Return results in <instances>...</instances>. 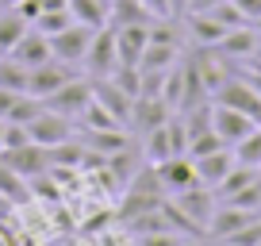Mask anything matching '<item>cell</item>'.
I'll return each instance as SVG.
<instances>
[{
    "label": "cell",
    "instance_id": "6da1fadb",
    "mask_svg": "<svg viewBox=\"0 0 261 246\" xmlns=\"http://www.w3.org/2000/svg\"><path fill=\"white\" fill-rule=\"evenodd\" d=\"M165 196H169V192H165L158 169L146 162L123 185V200H119V208H115V223H127V219H135V215H142V212H154V208H162Z\"/></svg>",
    "mask_w": 261,
    "mask_h": 246
},
{
    "label": "cell",
    "instance_id": "7a4b0ae2",
    "mask_svg": "<svg viewBox=\"0 0 261 246\" xmlns=\"http://www.w3.org/2000/svg\"><path fill=\"white\" fill-rule=\"evenodd\" d=\"M169 200L196 223V227L204 231V238H207V223H212L215 208H219L215 189H207V185H200V181H196V185H188V189H180V192H169Z\"/></svg>",
    "mask_w": 261,
    "mask_h": 246
},
{
    "label": "cell",
    "instance_id": "3957f363",
    "mask_svg": "<svg viewBox=\"0 0 261 246\" xmlns=\"http://www.w3.org/2000/svg\"><path fill=\"white\" fill-rule=\"evenodd\" d=\"M115 66H119V54H115V27L104 23V27H96L89 50H85V69H89V81L112 77Z\"/></svg>",
    "mask_w": 261,
    "mask_h": 246
},
{
    "label": "cell",
    "instance_id": "277c9868",
    "mask_svg": "<svg viewBox=\"0 0 261 246\" xmlns=\"http://www.w3.org/2000/svg\"><path fill=\"white\" fill-rule=\"evenodd\" d=\"M92 35H96V27L89 23H69L62 27L58 35H50V54L58 58V62H69V66H77V62H85V50H89Z\"/></svg>",
    "mask_w": 261,
    "mask_h": 246
},
{
    "label": "cell",
    "instance_id": "5b68a950",
    "mask_svg": "<svg viewBox=\"0 0 261 246\" xmlns=\"http://www.w3.org/2000/svg\"><path fill=\"white\" fill-rule=\"evenodd\" d=\"M89 100H92V81H85V77H69V81H65L58 92H50L42 104H46L50 112L65 115V119H77Z\"/></svg>",
    "mask_w": 261,
    "mask_h": 246
},
{
    "label": "cell",
    "instance_id": "8992f818",
    "mask_svg": "<svg viewBox=\"0 0 261 246\" xmlns=\"http://www.w3.org/2000/svg\"><path fill=\"white\" fill-rule=\"evenodd\" d=\"M212 100L215 104H227V108H238V112H246L250 119L261 123V96H257V89H253L246 77H227Z\"/></svg>",
    "mask_w": 261,
    "mask_h": 246
},
{
    "label": "cell",
    "instance_id": "52a82bcc",
    "mask_svg": "<svg viewBox=\"0 0 261 246\" xmlns=\"http://www.w3.org/2000/svg\"><path fill=\"white\" fill-rule=\"evenodd\" d=\"M69 77H77L73 66H69V62H58V58H50V62H42V66H35L31 73H27V92H31V96H39V100H46L50 92H58Z\"/></svg>",
    "mask_w": 261,
    "mask_h": 246
},
{
    "label": "cell",
    "instance_id": "ba28073f",
    "mask_svg": "<svg viewBox=\"0 0 261 246\" xmlns=\"http://www.w3.org/2000/svg\"><path fill=\"white\" fill-rule=\"evenodd\" d=\"M253 127H257V119H250L246 112H238V108H227V104H215V100H212V131L219 135L227 146H234L238 139H246Z\"/></svg>",
    "mask_w": 261,
    "mask_h": 246
},
{
    "label": "cell",
    "instance_id": "9c48e42d",
    "mask_svg": "<svg viewBox=\"0 0 261 246\" xmlns=\"http://www.w3.org/2000/svg\"><path fill=\"white\" fill-rule=\"evenodd\" d=\"M0 162L12 165L23 181H31V177H39V173L50 169V150L39 146V142H23V146H16V150H0Z\"/></svg>",
    "mask_w": 261,
    "mask_h": 246
},
{
    "label": "cell",
    "instance_id": "30bf717a",
    "mask_svg": "<svg viewBox=\"0 0 261 246\" xmlns=\"http://www.w3.org/2000/svg\"><path fill=\"white\" fill-rule=\"evenodd\" d=\"M173 108L165 104L162 96H135V104H130V119L127 127L135 135H150L154 127H162V123H169Z\"/></svg>",
    "mask_w": 261,
    "mask_h": 246
},
{
    "label": "cell",
    "instance_id": "8fae6325",
    "mask_svg": "<svg viewBox=\"0 0 261 246\" xmlns=\"http://www.w3.org/2000/svg\"><path fill=\"white\" fill-rule=\"evenodd\" d=\"M31 142H39V146H58V142H65V139H73V119H65V115H58V112H50V108H42L39 115L31 119Z\"/></svg>",
    "mask_w": 261,
    "mask_h": 246
},
{
    "label": "cell",
    "instance_id": "7c38bea8",
    "mask_svg": "<svg viewBox=\"0 0 261 246\" xmlns=\"http://www.w3.org/2000/svg\"><path fill=\"white\" fill-rule=\"evenodd\" d=\"M77 142H81L85 150H96V154H115V150L130 146V135L127 127H77Z\"/></svg>",
    "mask_w": 261,
    "mask_h": 246
},
{
    "label": "cell",
    "instance_id": "4fadbf2b",
    "mask_svg": "<svg viewBox=\"0 0 261 246\" xmlns=\"http://www.w3.org/2000/svg\"><path fill=\"white\" fill-rule=\"evenodd\" d=\"M192 165H196V181L207 185V189H215L230 173V165H234V150L219 146V150H212V154H204V158H192Z\"/></svg>",
    "mask_w": 261,
    "mask_h": 246
},
{
    "label": "cell",
    "instance_id": "5bb4252c",
    "mask_svg": "<svg viewBox=\"0 0 261 246\" xmlns=\"http://www.w3.org/2000/svg\"><path fill=\"white\" fill-rule=\"evenodd\" d=\"M154 169H158V177H162L165 192H180V189H188V185H196V165H192L188 154H173V158H165V162H158Z\"/></svg>",
    "mask_w": 261,
    "mask_h": 246
},
{
    "label": "cell",
    "instance_id": "9a60e30c",
    "mask_svg": "<svg viewBox=\"0 0 261 246\" xmlns=\"http://www.w3.org/2000/svg\"><path fill=\"white\" fill-rule=\"evenodd\" d=\"M215 50H219L223 58H253L261 50V31L253 23H242V27H234V31L223 35Z\"/></svg>",
    "mask_w": 261,
    "mask_h": 246
},
{
    "label": "cell",
    "instance_id": "2e32d148",
    "mask_svg": "<svg viewBox=\"0 0 261 246\" xmlns=\"http://www.w3.org/2000/svg\"><path fill=\"white\" fill-rule=\"evenodd\" d=\"M146 42H150V23L115 27V54H119V62H127V66H139Z\"/></svg>",
    "mask_w": 261,
    "mask_h": 246
},
{
    "label": "cell",
    "instance_id": "e0dca14e",
    "mask_svg": "<svg viewBox=\"0 0 261 246\" xmlns=\"http://www.w3.org/2000/svg\"><path fill=\"white\" fill-rule=\"evenodd\" d=\"M92 96H96L100 104H104L108 112H112L115 119H119L123 127H127V119H130V104H135V96H127V92H123L115 81H108V77L92 81Z\"/></svg>",
    "mask_w": 261,
    "mask_h": 246
},
{
    "label": "cell",
    "instance_id": "ac0fdd59",
    "mask_svg": "<svg viewBox=\"0 0 261 246\" xmlns=\"http://www.w3.org/2000/svg\"><path fill=\"white\" fill-rule=\"evenodd\" d=\"M8 58H16L19 66H27V69H35V66H42V62H50V39L42 31H27L23 39L16 42V46H12V54Z\"/></svg>",
    "mask_w": 261,
    "mask_h": 246
},
{
    "label": "cell",
    "instance_id": "d6986e66",
    "mask_svg": "<svg viewBox=\"0 0 261 246\" xmlns=\"http://www.w3.org/2000/svg\"><path fill=\"white\" fill-rule=\"evenodd\" d=\"M185 27H188V35H192V42H200V46H207V50L219 46V39L227 35V27H223L215 16H207V12H188Z\"/></svg>",
    "mask_w": 261,
    "mask_h": 246
},
{
    "label": "cell",
    "instance_id": "ffe728a7",
    "mask_svg": "<svg viewBox=\"0 0 261 246\" xmlns=\"http://www.w3.org/2000/svg\"><path fill=\"white\" fill-rule=\"evenodd\" d=\"M108 23L112 27H130V23H154L142 0H108Z\"/></svg>",
    "mask_w": 261,
    "mask_h": 246
},
{
    "label": "cell",
    "instance_id": "44dd1931",
    "mask_svg": "<svg viewBox=\"0 0 261 246\" xmlns=\"http://www.w3.org/2000/svg\"><path fill=\"white\" fill-rule=\"evenodd\" d=\"M192 62H196V69H200V77H204V85H207V92H219V85L227 81V58L223 54H207V50H196L192 54Z\"/></svg>",
    "mask_w": 261,
    "mask_h": 246
},
{
    "label": "cell",
    "instance_id": "7402d4cb",
    "mask_svg": "<svg viewBox=\"0 0 261 246\" xmlns=\"http://www.w3.org/2000/svg\"><path fill=\"white\" fill-rule=\"evenodd\" d=\"M173 119V115H169ZM177 150H173V135H169V123H162V127H154L150 135H142V158H146L150 165L165 162V158H173Z\"/></svg>",
    "mask_w": 261,
    "mask_h": 246
},
{
    "label": "cell",
    "instance_id": "603a6c76",
    "mask_svg": "<svg viewBox=\"0 0 261 246\" xmlns=\"http://www.w3.org/2000/svg\"><path fill=\"white\" fill-rule=\"evenodd\" d=\"M177 58H180V46H177V42L150 39L146 50H142V58H139V69H169Z\"/></svg>",
    "mask_w": 261,
    "mask_h": 246
},
{
    "label": "cell",
    "instance_id": "cb8c5ba5",
    "mask_svg": "<svg viewBox=\"0 0 261 246\" xmlns=\"http://www.w3.org/2000/svg\"><path fill=\"white\" fill-rule=\"evenodd\" d=\"M31 31V23H27L23 16H19L16 8H8V12H0V58H8L12 54V46H16L23 35Z\"/></svg>",
    "mask_w": 261,
    "mask_h": 246
},
{
    "label": "cell",
    "instance_id": "d4e9b609",
    "mask_svg": "<svg viewBox=\"0 0 261 246\" xmlns=\"http://www.w3.org/2000/svg\"><path fill=\"white\" fill-rule=\"evenodd\" d=\"M65 8H69V16H73L77 23H89V27L108 23V0H69Z\"/></svg>",
    "mask_w": 261,
    "mask_h": 246
},
{
    "label": "cell",
    "instance_id": "484cf974",
    "mask_svg": "<svg viewBox=\"0 0 261 246\" xmlns=\"http://www.w3.org/2000/svg\"><path fill=\"white\" fill-rule=\"evenodd\" d=\"M0 196H8L12 204H27V200H31V185L4 162H0Z\"/></svg>",
    "mask_w": 261,
    "mask_h": 246
},
{
    "label": "cell",
    "instance_id": "4316f807",
    "mask_svg": "<svg viewBox=\"0 0 261 246\" xmlns=\"http://www.w3.org/2000/svg\"><path fill=\"white\" fill-rule=\"evenodd\" d=\"M162 100L173 108V112H180V100H185V69H180V58L173 62L169 69H165V81H162Z\"/></svg>",
    "mask_w": 261,
    "mask_h": 246
},
{
    "label": "cell",
    "instance_id": "83f0119b",
    "mask_svg": "<svg viewBox=\"0 0 261 246\" xmlns=\"http://www.w3.org/2000/svg\"><path fill=\"white\" fill-rule=\"evenodd\" d=\"M42 108H46V104H42L39 96H31V92H19L16 104L8 108V115H4V119H8V123H23V127H31V119L42 112Z\"/></svg>",
    "mask_w": 261,
    "mask_h": 246
},
{
    "label": "cell",
    "instance_id": "f1b7e54d",
    "mask_svg": "<svg viewBox=\"0 0 261 246\" xmlns=\"http://www.w3.org/2000/svg\"><path fill=\"white\" fill-rule=\"evenodd\" d=\"M230 150H234V162H242V165H257V169H261V123L253 127L250 135H246V139H238Z\"/></svg>",
    "mask_w": 261,
    "mask_h": 246
},
{
    "label": "cell",
    "instance_id": "f546056e",
    "mask_svg": "<svg viewBox=\"0 0 261 246\" xmlns=\"http://www.w3.org/2000/svg\"><path fill=\"white\" fill-rule=\"evenodd\" d=\"M27 73H31V69H27V66H19L16 58H0V89L27 92Z\"/></svg>",
    "mask_w": 261,
    "mask_h": 246
},
{
    "label": "cell",
    "instance_id": "4dcf8cb0",
    "mask_svg": "<svg viewBox=\"0 0 261 246\" xmlns=\"http://www.w3.org/2000/svg\"><path fill=\"white\" fill-rule=\"evenodd\" d=\"M108 81H115L127 96H142V69L139 66H127V62H119V66L112 69V77Z\"/></svg>",
    "mask_w": 261,
    "mask_h": 246
},
{
    "label": "cell",
    "instance_id": "1f68e13d",
    "mask_svg": "<svg viewBox=\"0 0 261 246\" xmlns=\"http://www.w3.org/2000/svg\"><path fill=\"white\" fill-rule=\"evenodd\" d=\"M77 123H81V127H123V123H119V119H115V115H112V112H108V108H104V104H100V100H96V96H92V100H89V104H85V112H81V115H77Z\"/></svg>",
    "mask_w": 261,
    "mask_h": 246
},
{
    "label": "cell",
    "instance_id": "d6a6232c",
    "mask_svg": "<svg viewBox=\"0 0 261 246\" xmlns=\"http://www.w3.org/2000/svg\"><path fill=\"white\" fill-rule=\"evenodd\" d=\"M69 23H73V16H69V8H65V12H42L31 27H35V31H42V35L50 39V35H58L62 27H69Z\"/></svg>",
    "mask_w": 261,
    "mask_h": 246
},
{
    "label": "cell",
    "instance_id": "836d02e7",
    "mask_svg": "<svg viewBox=\"0 0 261 246\" xmlns=\"http://www.w3.org/2000/svg\"><path fill=\"white\" fill-rule=\"evenodd\" d=\"M188 235L180 231H150V235H135V246H180Z\"/></svg>",
    "mask_w": 261,
    "mask_h": 246
},
{
    "label": "cell",
    "instance_id": "e575fe53",
    "mask_svg": "<svg viewBox=\"0 0 261 246\" xmlns=\"http://www.w3.org/2000/svg\"><path fill=\"white\" fill-rule=\"evenodd\" d=\"M207 16H215V19H219V23H223V27H227V31H234V27H242V23H250V19H246V16H242V12H238V8H234V4H230V0H223V4H215V8H212V12H207Z\"/></svg>",
    "mask_w": 261,
    "mask_h": 246
},
{
    "label": "cell",
    "instance_id": "d590c367",
    "mask_svg": "<svg viewBox=\"0 0 261 246\" xmlns=\"http://www.w3.org/2000/svg\"><path fill=\"white\" fill-rule=\"evenodd\" d=\"M219 146H227V142L215 131H204V135H196V139L188 142V158H204V154H212V150H219Z\"/></svg>",
    "mask_w": 261,
    "mask_h": 246
},
{
    "label": "cell",
    "instance_id": "8d00e7d4",
    "mask_svg": "<svg viewBox=\"0 0 261 246\" xmlns=\"http://www.w3.org/2000/svg\"><path fill=\"white\" fill-rule=\"evenodd\" d=\"M23 142H31V131H27L23 123L4 119V150H16V146H23Z\"/></svg>",
    "mask_w": 261,
    "mask_h": 246
},
{
    "label": "cell",
    "instance_id": "74e56055",
    "mask_svg": "<svg viewBox=\"0 0 261 246\" xmlns=\"http://www.w3.org/2000/svg\"><path fill=\"white\" fill-rule=\"evenodd\" d=\"M108 223H115V212H100V215H89V219L81 223V231L85 235H104V227Z\"/></svg>",
    "mask_w": 261,
    "mask_h": 246
},
{
    "label": "cell",
    "instance_id": "f35d334b",
    "mask_svg": "<svg viewBox=\"0 0 261 246\" xmlns=\"http://www.w3.org/2000/svg\"><path fill=\"white\" fill-rule=\"evenodd\" d=\"M12 8H16L19 16L27 19V23H35V19L42 16V4H39V0H16V4H12Z\"/></svg>",
    "mask_w": 261,
    "mask_h": 246
},
{
    "label": "cell",
    "instance_id": "ab89813d",
    "mask_svg": "<svg viewBox=\"0 0 261 246\" xmlns=\"http://www.w3.org/2000/svg\"><path fill=\"white\" fill-rule=\"evenodd\" d=\"M230 4H234L250 23H257V19H261V0H230Z\"/></svg>",
    "mask_w": 261,
    "mask_h": 246
},
{
    "label": "cell",
    "instance_id": "60d3db41",
    "mask_svg": "<svg viewBox=\"0 0 261 246\" xmlns=\"http://www.w3.org/2000/svg\"><path fill=\"white\" fill-rule=\"evenodd\" d=\"M142 4L154 19H169V0H142Z\"/></svg>",
    "mask_w": 261,
    "mask_h": 246
},
{
    "label": "cell",
    "instance_id": "b9f144b4",
    "mask_svg": "<svg viewBox=\"0 0 261 246\" xmlns=\"http://www.w3.org/2000/svg\"><path fill=\"white\" fill-rule=\"evenodd\" d=\"M16 96H19V92H12V89H0V119L8 115V108L16 104Z\"/></svg>",
    "mask_w": 261,
    "mask_h": 246
},
{
    "label": "cell",
    "instance_id": "7bdbcfd3",
    "mask_svg": "<svg viewBox=\"0 0 261 246\" xmlns=\"http://www.w3.org/2000/svg\"><path fill=\"white\" fill-rule=\"evenodd\" d=\"M215 4H223V0H188V12H212ZM185 12V16H188Z\"/></svg>",
    "mask_w": 261,
    "mask_h": 246
},
{
    "label": "cell",
    "instance_id": "ee69618b",
    "mask_svg": "<svg viewBox=\"0 0 261 246\" xmlns=\"http://www.w3.org/2000/svg\"><path fill=\"white\" fill-rule=\"evenodd\" d=\"M185 12H188V0H169V19H173V16L185 19Z\"/></svg>",
    "mask_w": 261,
    "mask_h": 246
},
{
    "label": "cell",
    "instance_id": "f6af8a7d",
    "mask_svg": "<svg viewBox=\"0 0 261 246\" xmlns=\"http://www.w3.org/2000/svg\"><path fill=\"white\" fill-rule=\"evenodd\" d=\"M12 208H16V204H12V200H8V196H0V219H4V215H8V212H12Z\"/></svg>",
    "mask_w": 261,
    "mask_h": 246
},
{
    "label": "cell",
    "instance_id": "bcb514c9",
    "mask_svg": "<svg viewBox=\"0 0 261 246\" xmlns=\"http://www.w3.org/2000/svg\"><path fill=\"white\" fill-rule=\"evenodd\" d=\"M180 246H204V238H185Z\"/></svg>",
    "mask_w": 261,
    "mask_h": 246
},
{
    "label": "cell",
    "instance_id": "7dc6e473",
    "mask_svg": "<svg viewBox=\"0 0 261 246\" xmlns=\"http://www.w3.org/2000/svg\"><path fill=\"white\" fill-rule=\"evenodd\" d=\"M0 150H4V119H0Z\"/></svg>",
    "mask_w": 261,
    "mask_h": 246
},
{
    "label": "cell",
    "instance_id": "c3c4849f",
    "mask_svg": "<svg viewBox=\"0 0 261 246\" xmlns=\"http://www.w3.org/2000/svg\"><path fill=\"white\" fill-rule=\"evenodd\" d=\"M219 246H230V242H219Z\"/></svg>",
    "mask_w": 261,
    "mask_h": 246
},
{
    "label": "cell",
    "instance_id": "681fc988",
    "mask_svg": "<svg viewBox=\"0 0 261 246\" xmlns=\"http://www.w3.org/2000/svg\"><path fill=\"white\" fill-rule=\"evenodd\" d=\"M257 246H261V242H257Z\"/></svg>",
    "mask_w": 261,
    "mask_h": 246
}]
</instances>
